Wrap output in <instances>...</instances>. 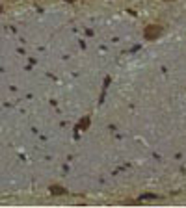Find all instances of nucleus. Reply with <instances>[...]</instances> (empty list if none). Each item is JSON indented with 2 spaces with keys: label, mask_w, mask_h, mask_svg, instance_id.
Instances as JSON below:
<instances>
[{
  "label": "nucleus",
  "mask_w": 186,
  "mask_h": 208,
  "mask_svg": "<svg viewBox=\"0 0 186 208\" xmlns=\"http://www.w3.org/2000/svg\"><path fill=\"white\" fill-rule=\"evenodd\" d=\"M160 34H162V28H160V26H155V24H151V26H147V28L143 30V36H145V39H147V41L156 39Z\"/></svg>",
  "instance_id": "nucleus-1"
},
{
  "label": "nucleus",
  "mask_w": 186,
  "mask_h": 208,
  "mask_svg": "<svg viewBox=\"0 0 186 208\" xmlns=\"http://www.w3.org/2000/svg\"><path fill=\"white\" fill-rule=\"evenodd\" d=\"M166 2H168V0H166Z\"/></svg>",
  "instance_id": "nucleus-7"
},
{
  "label": "nucleus",
  "mask_w": 186,
  "mask_h": 208,
  "mask_svg": "<svg viewBox=\"0 0 186 208\" xmlns=\"http://www.w3.org/2000/svg\"><path fill=\"white\" fill-rule=\"evenodd\" d=\"M65 2H74V0H65Z\"/></svg>",
  "instance_id": "nucleus-5"
},
{
  "label": "nucleus",
  "mask_w": 186,
  "mask_h": 208,
  "mask_svg": "<svg viewBox=\"0 0 186 208\" xmlns=\"http://www.w3.org/2000/svg\"><path fill=\"white\" fill-rule=\"evenodd\" d=\"M50 191H52V195H63L65 188H61V186H50Z\"/></svg>",
  "instance_id": "nucleus-2"
},
{
  "label": "nucleus",
  "mask_w": 186,
  "mask_h": 208,
  "mask_svg": "<svg viewBox=\"0 0 186 208\" xmlns=\"http://www.w3.org/2000/svg\"><path fill=\"white\" fill-rule=\"evenodd\" d=\"M90 126V117H84V121H80V128H87Z\"/></svg>",
  "instance_id": "nucleus-4"
},
{
  "label": "nucleus",
  "mask_w": 186,
  "mask_h": 208,
  "mask_svg": "<svg viewBox=\"0 0 186 208\" xmlns=\"http://www.w3.org/2000/svg\"><path fill=\"white\" fill-rule=\"evenodd\" d=\"M151 199H156V195H153V193H145V195H141V197H140V201H151Z\"/></svg>",
  "instance_id": "nucleus-3"
},
{
  "label": "nucleus",
  "mask_w": 186,
  "mask_h": 208,
  "mask_svg": "<svg viewBox=\"0 0 186 208\" xmlns=\"http://www.w3.org/2000/svg\"><path fill=\"white\" fill-rule=\"evenodd\" d=\"M0 9H2V6H0Z\"/></svg>",
  "instance_id": "nucleus-6"
}]
</instances>
